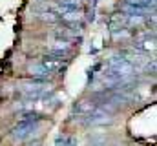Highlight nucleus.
Segmentation results:
<instances>
[{
    "label": "nucleus",
    "mask_w": 157,
    "mask_h": 146,
    "mask_svg": "<svg viewBox=\"0 0 157 146\" xmlns=\"http://www.w3.org/2000/svg\"><path fill=\"white\" fill-rule=\"evenodd\" d=\"M18 90H20V93H22L24 97L33 99V101H35V99H42V97H46V95L51 93L49 84H48L46 80H42V79L22 80V82L18 84Z\"/></svg>",
    "instance_id": "1"
},
{
    "label": "nucleus",
    "mask_w": 157,
    "mask_h": 146,
    "mask_svg": "<svg viewBox=\"0 0 157 146\" xmlns=\"http://www.w3.org/2000/svg\"><path fill=\"white\" fill-rule=\"evenodd\" d=\"M37 126H39V122H18V124L13 128L11 135H13V139H17V141H24V139H28V137L37 130Z\"/></svg>",
    "instance_id": "2"
},
{
    "label": "nucleus",
    "mask_w": 157,
    "mask_h": 146,
    "mask_svg": "<svg viewBox=\"0 0 157 146\" xmlns=\"http://www.w3.org/2000/svg\"><path fill=\"white\" fill-rule=\"evenodd\" d=\"M86 124H91V126H97V124H110L112 122V117L106 110L102 108H97L95 111H91L86 119H84Z\"/></svg>",
    "instance_id": "3"
},
{
    "label": "nucleus",
    "mask_w": 157,
    "mask_h": 146,
    "mask_svg": "<svg viewBox=\"0 0 157 146\" xmlns=\"http://www.w3.org/2000/svg\"><path fill=\"white\" fill-rule=\"evenodd\" d=\"M97 108H99V106H97L95 101H88V99H84V101H78L77 104L73 106V113H77V115H80V117H88L91 111H95Z\"/></svg>",
    "instance_id": "4"
},
{
    "label": "nucleus",
    "mask_w": 157,
    "mask_h": 146,
    "mask_svg": "<svg viewBox=\"0 0 157 146\" xmlns=\"http://www.w3.org/2000/svg\"><path fill=\"white\" fill-rule=\"evenodd\" d=\"M29 73H31L35 79H42V80H46L48 77H51V73L48 71V70H46L40 62H37V64H31V66H29Z\"/></svg>",
    "instance_id": "5"
},
{
    "label": "nucleus",
    "mask_w": 157,
    "mask_h": 146,
    "mask_svg": "<svg viewBox=\"0 0 157 146\" xmlns=\"http://www.w3.org/2000/svg\"><path fill=\"white\" fill-rule=\"evenodd\" d=\"M155 38L152 36V38H144V40H139V42H135V49L137 51H150V49H154L155 46Z\"/></svg>",
    "instance_id": "6"
},
{
    "label": "nucleus",
    "mask_w": 157,
    "mask_h": 146,
    "mask_svg": "<svg viewBox=\"0 0 157 146\" xmlns=\"http://www.w3.org/2000/svg\"><path fill=\"white\" fill-rule=\"evenodd\" d=\"M37 17L42 18V20H46V22H59V20H60L57 13L48 11V6H46V9H44V11H37Z\"/></svg>",
    "instance_id": "7"
},
{
    "label": "nucleus",
    "mask_w": 157,
    "mask_h": 146,
    "mask_svg": "<svg viewBox=\"0 0 157 146\" xmlns=\"http://www.w3.org/2000/svg\"><path fill=\"white\" fill-rule=\"evenodd\" d=\"M51 51H57V53H66V51H70V42L68 40H55V44H53V48H51Z\"/></svg>",
    "instance_id": "8"
},
{
    "label": "nucleus",
    "mask_w": 157,
    "mask_h": 146,
    "mask_svg": "<svg viewBox=\"0 0 157 146\" xmlns=\"http://www.w3.org/2000/svg\"><path fill=\"white\" fill-rule=\"evenodd\" d=\"M60 6H66V7H73V9H78L80 7V0H59Z\"/></svg>",
    "instance_id": "9"
}]
</instances>
